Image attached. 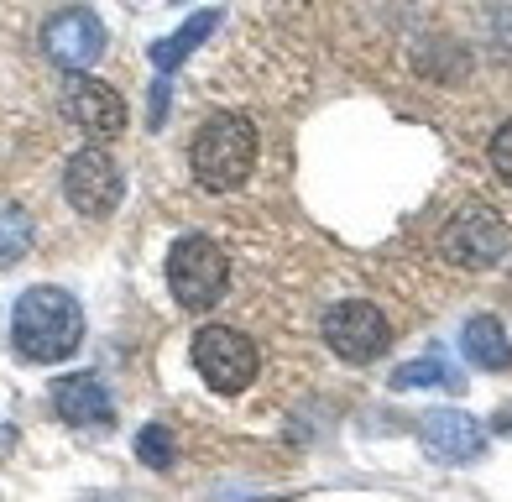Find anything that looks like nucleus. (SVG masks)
Masks as SVG:
<instances>
[{
    "instance_id": "obj_1",
    "label": "nucleus",
    "mask_w": 512,
    "mask_h": 502,
    "mask_svg": "<svg viewBox=\"0 0 512 502\" xmlns=\"http://www.w3.org/2000/svg\"><path fill=\"white\" fill-rule=\"evenodd\" d=\"M11 346L21 361H68L84 346V309L74 293H63L53 283H37L16 299L11 309Z\"/></svg>"
},
{
    "instance_id": "obj_2",
    "label": "nucleus",
    "mask_w": 512,
    "mask_h": 502,
    "mask_svg": "<svg viewBox=\"0 0 512 502\" xmlns=\"http://www.w3.org/2000/svg\"><path fill=\"white\" fill-rule=\"evenodd\" d=\"M189 163L209 194L241 189L256 168V126L246 116H209L189 147Z\"/></svg>"
},
{
    "instance_id": "obj_3",
    "label": "nucleus",
    "mask_w": 512,
    "mask_h": 502,
    "mask_svg": "<svg viewBox=\"0 0 512 502\" xmlns=\"http://www.w3.org/2000/svg\"><path fill=\"white\" fill-rule=\"evenodd\" d=\"M225 283H230V262L225 251L209 241V236H183L168 251V288L183 309H209L225 299Z\"/></svg>"
},
{
    "instance_id": "obj_4",
    "label": "nucleus",
    "mask_w": 512,
    "mask_h": 502,
    "mask_svg": "<svg viewBox=\"0 0 512 502\" xmlns=\"http://www.w3.org/2000/svg\"><path fill=\"white\" fill-rule=\"evenodd\" d=\"M189 356H194V372L215 387V393H241V387H251V377H256V346L236 325L194 330Z\"/></svg>"
},
{
    "instance_id": "obj_5",
    "label": "nucleus",
    "mask_w": 512,
    "mask_h": 502,
    "mask_svg": "<svg viewBox=\"0 0 512 502\" xmlns=\"http://www.w3.org/2000/svg\"><path fill=\"white\" fill-rule=\"evenodd\" d=\"M63 194H68V204H74L79 215L105 220V215H115V204H121V194H126V173H121V163H115V157L95 142V147H84V152L68 157Z\"/></svg>"
},
{
    "instance_id": "obj_6",
    "label": "nucleus",
    "mask_w": 512,
    "mask_h": 502,
    "mask_svg": "<svg viewBox=\"0 0 512 502\" xmlns=\"http://www.w3.org/2000/svg\"><path fill=\"white\" fill-rule=\"evenodd\" d=\"M512 246V231L486 210V204H465V210L439 231V251L460 267H497Z\"/></svg>"
},
{
    "instance_id": "obj_7",
    "label": "nucleus",
    "mask_w": 512,
    "mask_h": 502,
    "mask_svg": "<svg viewBox=\"0 0 512 502\" xmlns=\"http://www.w3.org/2000/svg\"><path fill=\"white\" fill-rule=\"evenodd\" d=\"M387 314L366 299H345L324 314V346H330L340 361H371L387 351Z\"/></svg>"
},
{
    "instance_id": "obj_8",
    "label": "nucleus",
    "mask_w": 512,
    "mask_h": 502,
    "mask_svg": "<svg viewBox=\"0 0 512 502\" xmlns=\"http://www.w3.org/2000/svg\"><path fill=\"white\" fill-rule=\"evenodd\" d=\"M63 116L68 126H79L89 142H115L126 131V100L115 95L105 79H89V74H74L63 89Z\"/></svg>"
},
{
    "instance_id": "obj_9",
    "label": "nucleus",
    "mask_w": 512,
    "mask_h": 502,
    "mask_svg": "<svg viewBox=\"0 0 512 502\" xmlns=\"http://www.w3.org/2000/svg\"><path fill=\"white\" fill-rule=\"evenodd\" d=\"M42 53H48L58 68H68V74H89V68L100 63V53H105L100 16L84 11V6L58 11L48 27H42Z\"/></svg>"
},
{
    "instance_id": "obj_10",
    "label": "nucleus",
    "mask_w": 512,
    "mask_h": 502,
    "mask_svg": "<svg viewBox=\"0 0 512 502\" xmlns=\"http://www.w3.org/2000/svg\"><path fill=\"white\" fill-rule=\"evenodd\" d=\"M418 440H424V450L434 461L465 466V461H481L486 429H481V419L465 414V408H429L424 424H418Z\"/></svg>"
},
{
    "instance_id": "obj_11",
    "label": "nucleus",
    "mask_w": 512,
    "mask_h": 502,
    "mask_svg": "<svg viewBox=\"0 0 512 502\" xmlns=\"http://www.w3.org/2000/svg\"><path fill=\"white\" fill-rule=\"evenodd\" d=\"M53 408H58V419L63 424H110L115 419V403H110V393H105V382L100 377H89V372H68V377H58L53 382Z\"/></svg>"
},
{
    "instance_id": "obj_12",
    "label": "nucleus",
    "mask_w": 512,
    "mask_h": 502,
    "mask_svg": "<svg viewBox=\"0 0 512 502\" xmlns=\"http://www.w3.org/2000/svg\"><path fill=\"white\" fill-rule=\"evenodd\" d=\"M460 351L481 372H507L512 367V346H507V330H502L497 314H471L465 319L460 325Z\"/></svg>"
},
{
    "instance_id": "obj_13",
    "label": "nucleus",
    "mask_w": 512,
    "mask_h": 502,
    "mask_svg": "<svg viewBox=\"0 0 512 502\" xmlns=\"http://www.w3.org/2000/svg\"><path fill=\"white\" fill-rule=\"evenodd\" d=\"M215 27H220V11H199V16H189L178 32H168L162 42H152V68H157V74H173V68L189 58L199 42H209V32H215Z\"/></svg>"
},
{
    "instance_id": "obj_14",
    "label": "nucleus",
    "mask_w": 512,
    "mask_h": 502,
    "mask_svg": "<svg viewBox=\"0 0 512 502\" xmlns=\"http://www.w3.org/2000/svg\"><path fill=\"white\" fill-rule=\"evenodd\" d=\"M32 246H37V220L21 210V204L0 199V272L21 267L32 257Z\"/></svg>"
},
{
    "instance_id": "obj_15",
    "label": "nucleus",
    "mask_w": 512,
    "mask_h": 502,
    "mask_svg": "<svg viewBox=\"0 0 512 502\" xmlns=\"http://www.w3.org/2000/svg\"><path fill=\"white\" fill-rule=\"evenodd\" d=\"M413 387H460V377L445 356H424L392 372V393H413Z\"/></svg>"
},
{
    "instance_id": "obj_16",
    "label": "nucleus",
    "mask_w": 512,
    "mask_h": 502,
    "mask_svg": "<svg viewBox=\"0 0 512 502\" xmlns=\"http://www.w3.org/2000/svg\"><path fill=\"white\" fill-rule=\"evenodd\" d=\"M136 461L152 466V471H168L173 466V435H168V424L136 429Z\"/></svg>"
},
{
    "instance_id": "obj_17",
    "label": "nucleus",
    "mask_w": 512,
    "mask_h": 502,
    "mask_svg": "<svg viewBox=\"0 0 512 502\" xmlns=\"http://www.w3.org/2000/svg\"><path fill=\"white\" fill-rule=\"evenodd\" d=\"M486 152H492V168H497V178L512 189V121H507V126L492 136V147H486Z\"/></svg>"
},
{
    "instance_id": "obj_18",
    "label": "nucleus",
    "mask_w": 512,
    "mask_h": 502,
    "mask_svg": "<svg viewBox=\"0 0 512 502\" xmlns=\"http://www.w3.org/2000/svg\"><path fill=\"white\" fill-rule=\"evenodd\" d=\"M486 27H492V37H497V53L512 58V6L492 11V16H486Z\"/></svg>"
},
{
    "instance_id": "obj_19",
    "label": "nucleus",
    "mask_w": 512,
    "mask_h": 502,
    "mask_svg": "<svg viewBox=\"0 0 512 502\" xmlns=\"http://www.w3.org/2000/svg\"><path fill=\"white\" fill-rule=\"evenodd\" d=\"M162 110H168V79L152 84V126H162Z\"/></svg>"
},
{
    "instance_id": "obj_20",
    "label": "nucleus",
    "mask_w": 512,
    "mask_h": 502,
    "mask_svg": "<svg viewBox=\"0 0 512 502\" xmlns=\"http://www.w3.org/2000/svg\"><path fill=\"white\" fill-rule=\"evenodd\" d=\"M492 429H497V435H507V440H512V398H507V403L497 408V414H492Z\"/></svg>"
},
{
    "instance_id": "obj_21",
    "label": "nucleus",
    "mask_w": 512,
    "mask_h": 502,
    "mask_svg": "<svg viewBox=\"0 0 512 502\" xmlns=\"http://www.w3.org/2000/svg\"><path fill=\"white\" fill-rule=\"evenodd\" d=\"M6 450H11V429H6V424H0V455H6Z\"/></svg>"
}]
</instances>
